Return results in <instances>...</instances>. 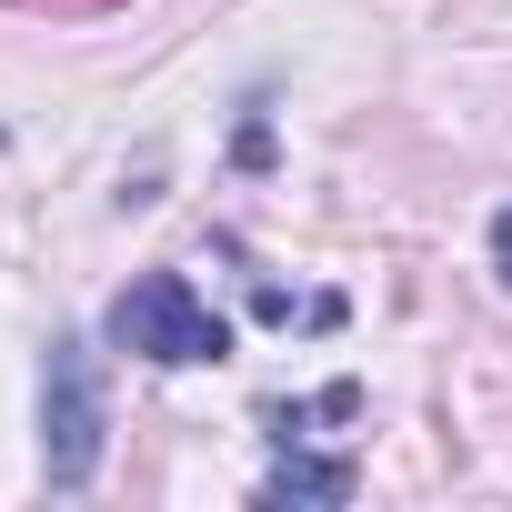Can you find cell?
I'll use <instances>...</instances> for the list:
<instances>
[{
  "mask_svg": "<svg viewBox=\"0 0 512 512\" xmlns=\"http://www.w3.org/2000/svg\"><path fill=\"white\" fill-rule=\"evenodd\" d=\"M111 342L131 362H161V372H201V362H231V322L181 282V272H141L121 302H111Z\"/></svg>",
  "mask_w": 512,
  "mask_h": 512,
  "instance_id": "6da1fadb",
  "label": "cell"
},
{
  "mask_svg": "<svg viewBox=\"0 0 512 512\" xmlns=\"http://www.w3.org/2000/svg\"><path fill=\"white\" fill-rule=\"evenodd\" d=\"M101 432H111L101 362H91L81 332H61L51 362H41V472H51V492H91V472H101Z\"/></svg>",
  "mask_w": 512,
  "mask_h": 512,
  "instance_id": "7a4b0ae2",
  "label": "cell"
},
{
  "mask_svg": "<svg viewBox=\"0 0 512 512\" xmlns=\"http://www.w3.org/2000/svg\"><path fill=\"white\" fill-rule=\"evenodd\" d=\"M352 482H362V472H352L342 452H322V462H312V452H292V462L262 482V502H352Z\"/></svg>",
  "mask_w": 512,
  "mask_h": 512,
  "instance_id": "3957f363",
  "label": "cell"
},
{
  "mask_svg": "<svg viewBox=\"0 0 512 512\" xmlns=\"http://www.w3.org/2000/svg\"><path fill=\"white\" fill-rule=\"evenodd\" d=\"M231 161H241V171H272V121H262V111L241 121V141H231Z\"/></svg>",
  "mask_w": 512,
  "mask_h": 512,
  "instance_id": "277c9868",
  "label": "cell"
},
{
  "mask_svg": "<svg viewBox=\"0 0 512 512\" xmlns=\"http://www.w3.org/2000/svg\"><path fill=\"white\" fill-rule=\"evenodd\" d=\"M492 272H502V292H512V211H492Z\"/></svg>",
  "mask_w": 512,
  "mask_h": 512,
  "instance_id": "5b68a950",
  "label": "cell"
}]
</instances>
